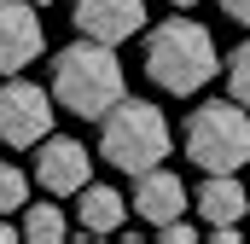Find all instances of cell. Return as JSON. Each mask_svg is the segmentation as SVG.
<instances>
[{"label": "cell", "mask_w": 250, "mask_h": 244, "mask_svg": "<svg viewBox=\"0 0 250 244\" xmlns=\"http://www.w3.org/2000/svg\"><path fill=\"white\" fill-rule=\"evenodd\" d=\"M169 6H181V12H187V6H198V0H169Z\"/></svg>", "instance_id": "cell-19"}, {"label": "cell", "mask_w": 250, "mask_h": 244, "mask_svg": "<svg viewBox=\"0 0 250 244\" xmlns=\"http://www.w3.org/2000/svg\"><path fill=\"white\" fill-rule=\"evenodd\" d=\"M175 151V134H169V117L146 99H117L105 117H99V157L123 175H140V169H157L163 157Z\"/></svg>", "instance_id": "cell-3"}, {"label": "cell", "mask_w": 250, "mask_h": 244, "mask_svg": "<svg viewBox=\"0 0 250 244\" xmlns=\"http://www.w3.org/2000/svg\"><path fill=\"white\" fill-rule=\"evenodd\" d=\"M227 93H233V99L250 111V35L233 47V53H227Z\"/></svg>", "instance_id": "cell-13"}, {"label": "cell", "mask_w": 250, "mask_h": 244, "mask_svg": "<svg viewBox=\"0 0 250 244\" xmlns=\"http://www.w3.org/2000/svg\"><path fill=\"white\" fill-rule=\"evenodd\" d=\"M221 12H227L233 23H245V29H250V0H221Z\"/></svg>", "instance_id": "cell-17"}, {"label": "cell", "mask_w": 250, "mask_h": 244, "mask_svg": "<svg viewBox=\"0 0 250 244\" xmlns=\"http://www.w3.org/2000/svg\"><path fill=\"white\" fill-rule=\"evenodd\" d=\"M35 181L53 198H76L82 186L93 181V151L82 140H70V134H47L41 151H35Z\"/></svg>", "instance_id": "cell-6"}, {"label": "cell", "mask_w": 250, "mask_h": 244, "mask_svg": "<svg viewBox=\"0 0 250 244\" xmlns=\"http://www.w3.org/2000/svg\"><path fill=\"white\" fill-rule=\"evenodd\" d=\"M204 239H215V244H245V227H204Z\"/></svg>", "instance_id": "cell-16"}, {"label": "cell", "mask_w": 250, "mask_h": 244, "mask_svg": "<svg viewBox=\"0 0 250 244\" xmlns=\"http://www.w3.org/2000/svg\"><path fill=\"white\" fill-rule=\"evenodd\" d=\"M18 215H23V221H18V233H23V239H35V244H59L64 233H70V221H64L47 198H29Z\"/></svg>", "instance_id": "cell-12"}, {"label": "cell", "mask_w": 250, "mask_h": 244, "mask_svg": "<svg viewBox=\"0 0 250 244\" xmlns=\"http://www.w3.org/2000/svg\"><path fill=\"white\" fill-rule=\"evenodd\" d=\"M18 239H23V233H18V227H12V221L0 215V244H18Z\"/></svg>", "instance_id": "cell-18"}, {"label": "cell", "mask_w": 250, "mask_h": 244, "mask_svg": "<svg viewBox=\"0 0 250 244\" xmlns=\"http://www.w3.org/2000/svg\"><path fill=\"white\" fill-rule=\"evenodd\" d=\"M23 203H29V175L12 169V163H0V215H18Z\"/></svg>", "instance_id": "cell-14"}, {"label": "cell", "mask_w": 250, "mask_h": 244, "mask_svg": "<svg viewBox=\"0 0 250 244\" xmlns=\"http://www.w3.org/2000/svg\"><path fill=\"white\" fill-rule=\"evenodd\" d=\"M187 203H192V192L187 181L175 175V169H140L134 175V215L140 221H151V227H163V221H175V215H187Z\"/></svg>", "instance_id": "cell-9"}, {"label": "cell", "mask_w": 250, "mask_h": 244, "mask_svg": "<svg viewBox=\"0 0 250 244\" xmlns=\"http://www.w3.org/2000/svg\"><path fill=\"white\" fill-rule=\"evenodd\" d=\"M41 47H47V29H41L35 0H0V76L29 70Z\"/></svg>", "instance_id": "cell-7"}, {"label": "cell", "mask_w": 250, "mask_h": 244, "mask_svg": "<svg viewBox=\"0 0 250 244\" xmlns=\"http://www.w3.org/2000/svg\"><path fill=\"white\" fill-rule=\"evenodd\" d=\"M53 111H59L53 93L41 81H23V70L0 81V140L6 145H41L53 134Z\"/></svg>", "instance_id": "cell-5"}, {"label": "cell", "mask_w": 250, "mask_h": 244, "mask_svg": "<svg viewBox=\"0 0 250 244\" xmlns=\"http://www.w3.org/2000/svg\"><path fill=\"white\" fill-rule=\"evenodd\" d=\"M35 6H47V0H35Z\"/></svg>", "instance_id": "cell-20"}, {"label": "cell", "mask_w": 250, "mask_h": 244, "mask_svg": "<svg viewBox=\"0 0 250 244\" xmlns=\"http://www.w3.org/2000/svg\"><path fill=\"white\" fill-rule=\"evenodd\" d=\"M76 35H93V41H111L123 47L128 35L146 29V0H76Z\"/></svg>", "instance_id": "cell-8"}, {"label": "cell", "mask_w": 250, "mask_h": 244, "mask_svg": "<svg viewBox=\"0 0 250 244\" xmlns=\"http://www.w3.org/2000/svg\"><path fill=\"white\" fill-rule=\"evenodd\" d=\"M181 145L204 175H239L250 163V111L239 99H204V105H192Z\"/></svg>", "instance_id": "cell-4"}, {"label": "cell", "mask_w": 250, "mask_h": 244, "mask_svg": "<svg viewBox=\"0 0 250 244\" xmlns=\"http://www.w3.org/2000/svg\"><path fill=\"white\" fill-rule=\"evenodd\" d=\"M146 76L163 87V93H175V99H187L198 87H209L215 76H221V53H215V35L187 18V12H175V18H163L151 35H146Z\"/></svg>", "instance_id": "cell-2"}, {"label": "cell", "mask_w": 250, "mask_h": 244, "mask_svg": "<svg viewBox=\"0 0 250 244\" xmlns=\"http://www.w3.org/2000/svg\"><path fill=\"white\" fill-rule=\"evenodd\" d=\"M198 239H204V227L187 221V215H175V221H163V227H157V244H198Z\"/></svg>", "instance_id": "cell-15"}, {"label": "cell", "mask_w": 250, "mask_h": 244, "mask_svg": "<svg viewBox=\"0 0 250 244\" xmlns=\"http://www.w3.org/2000/svg\"><path fill=\"white\" fill-rule=\"evenodd\" d=\"M123 221H128V198L117 186L87 181L76 192V227H82V233H123Z\"/></svg>", "instance_id": "cell-11"}, {"label": "cell", "mask_w": 250, "mask_h": 244, "mask_svg": "<svg viewBox=\"0 0 250 244\" xmlns=\"http://www.w3.org/2000/svg\"><path fill=\"white\" fill-rule=\"evenodd\" d=\"M192 209L204 227H245L250 192L239 186V175H204V186L192 192Z\"/></svg>", "instance_id": "cell-10"}, {"label": "cell", "mask_w": 250, "mask_h": 244, "mask_svg": "<svg viewBox=\"0 0 250 244\" xmlns=\"http://www.w3.org/2000/svg\"><path fill=\"white\" fill-rule=\"evenodd\" d=\"M53 105H64L70 117H87L99 122L117 99L128 93V76L123 59L111 41H93V35H76L64 53H53Z\"/></svg>", "instance_id": "cell-1"}]
</instances>
